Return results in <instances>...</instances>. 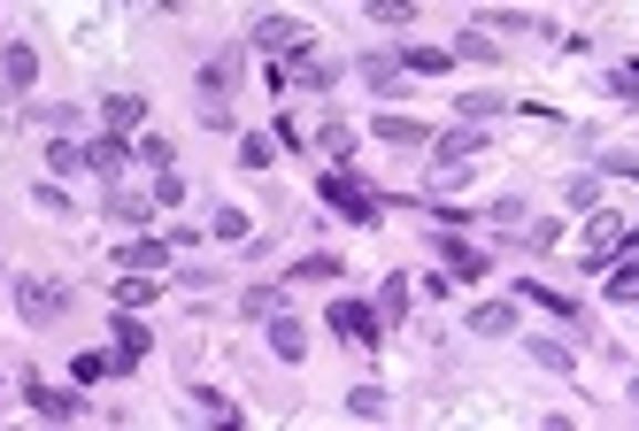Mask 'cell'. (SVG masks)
Returning a JSON list of instances; mask_svg holds the SVG:
<instances>
[{
  "instance_id": "cell-1",
  "label": "cell",
  "mask_w": 639,
  "mask_h": 431,
  "mask_svg": "<svg viewBox=\"0 0 639 431\" xmlns=\"http://www.w3.org/2000/svg\"><path fill=\"white\" fill-rule=\"evenodd\" d=\"M317 201H323V208H339L347 224H385V201H378L362 177H347V170H323V177H317Z\"/></svg>"
},
{
  "instance_id": "cell-2",
  "label": "cell",
  "mask_w": 639,
  "mask_h": 431,
  "mask_svg": "<svg viewBox=\"0 0 639 431\" xmlns=\"http://www.w3.org/2000/svg\"><path fill=\"white\" fill-rule=\"evenodd\" d=\"M278 85H339V54H323V47H301V54H286V62H270V93Z\"/></svg>"
},
{
  "instance_id": "cell-3",
  "label": "cell",
  "mask_w": 639,
  "mask_h": 431,
  "mask_svg": "<svg viewBox=\"0 0 639 431\" xmlns=\"http://www.w3.org/2000/svg\"><path fill=\"white\" fill-rule=\"evenodd\" d=\"M70 308V286L62 278H16V316L23 324H54Z\"/></svg>"
},
{
  "instance_id": "cell-4",
  "label": "cell",
  "mask_w": 639,
  "mask_h": 431,
  "mask_svg": "<svg viewBox=\"0 0 639 431\" xmlns=\"http://www.w3.org/2000/svg\"><path fill=\"white\" fill-rule=\"evenodd\" d=\"M247 47H262V54H301V47H309V23H301V16H255V23H247Z\"/></svg>"
},
{
  "instance_id": "cell-5",
  "label": "cell",
  "mask_w": 639,
  "mask_h": 431,
  "mask_svg": "<svg viewBox=\"0 0 639 431\" xmlns=\"http://www.w3.org/2000/svg\"><path fill=\"white\" fill-rule=\"evenodd\" d=\"M331 331H339L347 347H385V316L362 308V300H331Z\"/></svg>"
},
{
  "instance_id": "cell-6",
  "label": "cell",
  "mask_w": 639,
  "mask_h": 431,
  "mask_svg": "<svg viewBox=\"0 0 639 431\" xmlns=\"http://www.w3.org/2000/svg\"><path fill=\"white\" fill-rule=\"evenodd\" d=\"M239 78H247V47H224V54H208V70H200V101H224V93H239Z\"/></svg>"
},
{
  "instance_id": "cell-7",
  "label": "cell",
  "mask_w": 639,
  "mask_h": 431,
  "mask_svg": "<svg viewBox=\"0 0 639 431\" xmlns=\"http://www.w3.org/2000/svg\"><path fill=\"white\" fill-rule=\"evenodd\" d=\"M23 401H31L47 424H78V417H85V401H78V393H62V386H23Z\"/></svg>"
},
{
  "instance_id": "cell-8",
  "label": "cell",
  "mask_w": 639,
  "mask_h": 431,
  "mask_svg": "<svg viewBox=\"0 0 639 431\" xmlns=\"http://www.w3.org/2000/svg\"><path fill=\"white\" fill-rule=\"evenodd\" d=\"M124 162H132V146L116 140V132H101V140H85V170H93V177H124Z\"/></svg>"
},
{
  "instance_id": "cell-9",
  "label": "cell",
  "mask_w": 639,
  "mask_h": 431,
  "mask_svg": "<svg viewBox=\"0 0 639 431\" xmlns=\"http://www.w3.org/2000/svg\"><path fill=\"white\" fill-rule=\"evenodd\" d=\"M524 300H539V308H547V316H563V324H578V331H594V316H586V308H578V300H570V293H555V286H532V278H524Z\"/></svg>"
},
{
  "instance_id": "cell-10",
  "label": "cell",
  "mask_w": 639,
  "mask_h": 431,
  "mask_svg": "<svg viewBox=\"0 0 639 431\" xmlns=\"http://www.w3.org/2000/svg\"><path fill=\"white\" fill-rule=\"evenodd\" d=\"M370 132H378V140H385V146H432V140H440L432 124H416V116H393V109H385V116H378Z\"/></svg>"
},
{
  "instance_id": "cell-11",
  "label": "cell",
  "mask_w": 639,
  "mask_h": 431,
  "mask_svg": "<svg viewBox=\"0 0 639 431\" xmlns=\"http://www.w3.org/2000/svg\"><path fill=\"white\" fill-rule=\"evenodd\" d=\"M140 362H147V324L124 308L116 316V370H140Z\"/></svg>"
},
{
  "instance_id": "cell-12",
  "label": "cell",
  "mask_w": 639,
  "mask_h": 431,
  "mask_svg": "<svg viewBox=\"0 0 639 431\" xmlns=\"http://www.w3.org/2000/svg\"><path fill=\"white\" fill-rule=\"evenodd\" d=\"M432 247H440V263H447L455 278H485V255H478V247H463L455 232H432Z\"/></svg>"
},
{
  "instance_id": "cell-13",
  "label": "cell",
  "mask_w": 639,
  "mask_h": 431,
  "mask_svg": "<svg viewBox=\"0 0 639 431\" xmlns=\"http://www.w3.org/2000/svg\"><path fill=\"white\" fill-rule=\"evenodd\" d=\"M463 331H471V339H501V331H516V308H508V300H485V308L463 316Z\"/></svg>"
},
{
  "instance_id": "cell-14",
  "label": "cell",
  "mask_w": 639,
  "mask_h": 431,
  "mask_svg": "<svg viewBox=\"0 0 639 431\" xmlns=\"http://www.w3.org/2000/svg\"><path fill=\"white\" fill-rule=\"evenodd\" d=\"M270 355H278V362H301V355H309V331H301L286 308L270 316Z\"/></svg>"
},
{
  "instance_id": "cell-15",
  "label": "cell",
  "mask_w": 639,
  "mask_h": 431,
  "mask_svg": "<svg viewBox=\"0 0 639 431\" xmlns=\"http://www.w3.org/2000/svg\"><path fill=\"white\" fill-rule=\"evenodd\" d=\"M101 116H109V132H140V124H147V101H140V93H109Z\"/></svg>"
},
{
  "instance_id": "cell-16",
  "label": "cell",
  "mask_w": 639,
  "mask_h": 431,
  "mask_svg": "<svg viewBox=\"0 0 639 431\" xmlns=\"http://www.w3.org/2000/svg\"><path fill=\"white\" fill-rule=\"evenodd\" d=\"M147 216H155V208H147L140 193H124V185H109V224H124V232H147Z\"/></svg>"
},
{
  "instance_id": "cell-17",
  "label": "cell",
  "mask_w": 639,
  "mask_h": 431,
  "mask_svg": "<svg viewBox=\"0 0 639 431\" xmlns=\"http://www.w3.org/2000/svg\"><path fill=\"white\" fill-rule=\"evenodd\" d=\"M169 255H177L169 239H132V247H124L116 263H124V270H147V278H155V270H162V263H169Z\"/></svg>"
},
{
  "instance_id": "cell-18",
  "label": "cell",
  "mask_w": 639,
  "mask_h": 431,
  "mask_svg": "<svg viewBox=\"0 0 639 431\" xmlns=\"http://www.w3.org/2000/svg\"><path fill=\"white\" fill-rule=\"evenodd\" d=\"M0 78H8V85H16V93H23V85H31V78H39V54H31V47H23V39H16V47H8V54H0Z\"/></svg>"
},
{
  "instance_id": "cell-19",
  "label": "cell",
  "mask_w": 639,
  "mask_h": 431,
  "mask_svg": "<svg viewBox=\"0 0 639 431\" xmlns=\"http://www.w3.org/2000/svg\"><path fill=\"white\" fill-rule=\"evenodd\" d=\"M354 70H362V85H378V93H393V85H401V54H362Z\"/></svg>"
},
{
  "instance_id": "cell-20",
  "label": "cell",
  "mask_w": 639,
  "mask_h": 431,
  "mask_svg": "<svg viewBox=\"0 0 639 431\" xmlns=\"http://www.w3.org/2000/svg\"><path fill=\"white\" fill-rule=\"evenodd\" d=\"M524 347H532L539 370H578V347H570V339H524Z\"/></svg>"
},
{
  "instance_id": "cell-21",
  "label": "cell",
  "mask_w": 639,
  "mask_h": 431,
  "mask_svg": "<svg viewBox=\"0 0 639 431\" xmlns=\"http://www.w3.org/2000/svg\"><path fill=\"white\" fill-rule=\"evenodd\" d=\"M447 62H455L447 47H401V70H416V78H440Z\"/></svg>"
},
{
  "instance_id": "cell-22",
  "label": "cell",
  "mask_w": 639,
  "mask_h": 431,
  "mask_svg": "<svg viewBox=\"0 0 639 431\" xmlns=\"http://www.w3.org/2000/svg\"><path fill=\"white\" fill-rule=\"evenodd\" d=\"M609 300H617V308H639V255L609 270Z\"/></svg>"
},
{
  "instance_id": "cell-23",
  "label": "cell",
  "mask_w": 639,
  "mask_h": 431,
  "mask_svg": "<svg viewBox=\"0 0 639 431\" xmlns=\"http://www.w3.org/2000/svg\"><path fill=\"white\" fill-rule=\"evenodd\" d=\"M347 409H354L362 424H378V417H385L393 401H385V386H354V393H347Z\"/></svg>"
},
{
  "instance_id": "cell-24",
  "label": "cell",
  "mask_w": 639,
  "mask_h": 431,
  "mask_svg": "<svg viewBox=\"0 0 639 431\" xmlns=\"http://www.w3.org/2000/svg\"><path fill=\"white\" fill-rule=\"evenodd\" d=\"M47 170H54V177H78V170H85V146H78V140L47 146Z\"/></svg>"
},
{
  "instance_id": "cell-25",
  "label": "cell",
  "mask_w": 639,
  "mask_h": 431,
  "mask_svg": "<svg viewBox=\"0 0 639 431\" xmlns=\"http://www.w3.org/2000/svg\"><path fill=\"white\" fill-rule=\"evenodd\" d=\"M455 109H463V116H471V124H493V116H501V109H508V101H501V93H463V101H455Z\"/></svg>"
},
{
  "instance_id": "cell-26",
  "label": "cell",
  "mask_w": 639,
  "mask_h": 431,
  "mask_svg": "<svg viewBox=\"0 0 639 431\" xmlns=\"http://www.w3.org/2000/svg\"><path fill=\"white\" fill-rule=\"evenodd\" d=\"M378 316H385V324H401V316H409V286H401V278H385V286H378Z\"/></svg>"
},
{
  "instance_id": "cell-27",
  "label": "cell",
  "mask_w": 639,
  "mask_h": 431,
  "mask_svg": "<svg viewBox=\"0 0 639 431\" xmlns=\"http://www.w3.org/2000/svg\"><path fill=\"white\" fill-rule=\"evenodd\" d=\"M317 146L331 154V170H339V162L354 154V132H347V124H323V132H317Z\"/></svg>"
},
{
  "instance_id": "cell-28",
  "label": "cell",
  "mask_w": 639,
  "mask_h": 431,
  "mask_svg": "<svg viewBox=\"0 0 639 431\" xmlns=\"http://www.w3.org/2000/svg\"><path fill=\"white\" fill-rule=\"evenodd\" d=\"M216 239H255V216L247 208H216Z\"/></svg>"
},
{
  "instance_id": "cell-29",
  "label": "cell",
  "mask_w": 639,
  "mask_h": 431,
  "mask_svg": "<svg viewBox=\"0 0 639 431\" xmlns=\"http://www.w3.org/2000/svg\"><path fill=\"white\" fill-rule=\"evenodd\" d=\"M132 154H140V162H147V170H169V162H177V146L162 140V132H147V140L132 146Z\"/></svg>"
},
{
  "instance_id": "cell-30",
  "label": "cell",
  "mask_w": 639,
  "mask_h": 431,
  "mask_svg": "<svg viewBox=\"0 0 639 431\" xmlns=\"http://www.w3.org/2000/svg\"><path fill=\"white\" fill-rule=\"evenodd\" d=\"M455 54H471V62H501V47H493L485 31H455Z\"/></svg>"
},
{
  "instance_id": "cell-31",
  "label": "cell",
  "mask_w": 639,
  "mask_h": 431,
  "mask_svg": "<svg viewBox=\"0 0 639 431\" xmlns=\"http://www.w3.org/2000/svg\"><path fill=\"white\" fill-rule=\"evenodd\" d=\"M140 300H155V278H147V270H132V278L116 286V308H140Z\"/></svg>"
},
{
  "instance_id": "cell-32",
  "label": "cell",
  "mask_w": 639,
  "mask_h": 431,
  "mask_svg": "<svg viewBox=\"0 0 639 431\" xmlns=\"http://www.w3.org/2000/svg\"><path fill=\"white\" fill-rule=\"evenodd\" d=\"M463 177H471V162H447V154H432V185H440V193H455Z\"/></svg>"
},
{
  "instance_id": "cell-33",
  "label": "cell",
  "mask_w": 639,
  "mask_h": 431,
  "mask_svg": "<svg viewBox=\"0 0 639 431\" xmlns=\"http://www.w3.org/2000/svg\"><path fill=\"white\" fill-rule=\"evenodd\" d=\"M516 239H524V247H555V239H563V224H555V216H539V224H516Z\"/></svg>"
},
{
  "instance_id": "cell-34",
  "label": "cell",
  "mask_w": 639,
  "mask_h": 431,
  "mask_svg": "<svg viewBox=\"0 0 639 431\" xmlns=\"http://www.w3.org/2000/svg\"><path fill=\"white\" fill-rule=\"evenodd\" d=\"M239 162H247V170H270V132H247V140H239Z\"/></svg>"
},
{
  "instance_id": "cell-35",
  "label": "cell",
  "mask_w": 639,
  "mask_h": 431,
  "mask_svg": "<svg viewBox=\"0 0 639 431\" xmlns=\"http://www.w3.org/2000/svg\"><path fill=\"white\" fill-rule=\"evenodd\" d=\"M185 201V177L177 170H155V208H177Z\"/></svg>"
},
{
  "instance_id": "cell-36",
  "label": "cell",
  "mask_w": 639,
  "mask_h": 431,
  "mask_svg": "<svg viewBox=\"0 0 639 431\" xmlns=\"http://www.w3.org/2000/svg\"><path fill=\"white\" fill-rule=\"evenodd\" d=\"M370 23H416L409 0H370Z\"/></svg>"
},
{
  "instance_id": "cell-37",
  "label": "cell",
  "mask_w": 639,
  "mask_h": 431,
  "mask_svg": "<svg viewBox=\"0 0 639 431\" xmlns=\"http://www.w3.org/2000/svg\"><path fill=\"white\" fill-rule=\"evenodd\" d=\"M563 201H570V208H594V201H601V177H570Z\"/></svg>"
},
{
  "instance_id": "cell-38",
  "label": "cell",
  "mask_w": 639,
  "mask_h": 431,
  "mask_svg": "<svg viewBox=\"0 0 639 431\" xmlns=\"http://www.w3.org/2000/svg\"><path fill=\"white\" fill-rule=\"evenodd\" d=\"M31 201H39V208H47V216H70V193H62V185H54V177H47V185H31Z\"/></svg>"
},
{
  "instance_id": "cell-39",
  "label": "cell",
  "mask_w": 639,
  "mask_h": 431,
  "mask_svg": "<svg viewBox=\"0 0 639 431\" xmlns=\"http://www.w3.org/2000/svg\"><path fill=\"white\" fill-rule=\"evenodd\" d=\"M193 401H200V417H216V424H239V409H231V401H224V393H208V386H200V393H193Z\"/></svg>"
},
{
  "instance_id": "cell-40",
  "label": "cell",
  "mask_w": 639,
  "mask_h": 431,
  "mask_svg": "<svg viewBox=\"0 0 639 431\" xmlns=\"http://www.w3.org/2000/svg\"><path fill=\"white\" fill-rule=\"evenodd\" d=\"M278 308H286V293H278V286H255V293H247V316H278Z\"/></svg>"
},
{
  "instance_id": "cell-41",
  "label": "cell",
  "mask_w": 639,
  "mask_h": 431,
  "mask_svg": "<svg viewBox=\"0 0 639 431\" xmlns=\"http://www.w3.org/2000/svg\"><path fill=\"white\" fill-rule=\"evenodd\" d=\"M609 93H617V101H639V62H625V70H609Z\"/></svg>"
},
{
  "instance_id": "cell-42",
  "label": "cell",
  "mask_w": 639,
  "mask_h": 431,
  "mask_svg": "<svg viewBox=\"0 0 639 431\" xmlns=\"http://www.w3.org/2000/svg\"><path fill=\"white\" fill-rule=\"evenodd\" d=\"M116 370V355H78V386H93V378H109Z\"/></svg>"
},
{
  "instance_id": "cell-43",
  "label": "cell",
  "mask_w": 639,
  "mask_h": 431,
  "mask_svg": "<svg viewBox=\"0 0 639 431\" xmlns=\"http://www.w3.org/2000/svg\"><path fill=\"white\" fill-rule=\"evenodd\" d=\"M601 170L609 177H639V154H601Z\"/></svg>"
},
{
  "instance_id": "cell-44",
  "label": "cell",
  "mask_w": 639,
  "mask_h": 431,
  "mask_svg": "<svg viewBox=\"0 0 639 431\" xmlns=\"http://www.w3.org/2000/svg\"><path fill=\"white\" fill-rule=\"evenodd\" d=\"M625 239H632V247H639V224H632V232H625Z\"/></svg>"
},
{
  "instance_id": "cell-45",
  "label": "cell",
  "mask_w": 639,
  "mask_h": 431,
  "mask_svg": "<svg viewBox=\"0 0 639 431\" xmlns=\"http://www.w3.org/2000/svg\"><path fill=\"white\" fill-rule=\"evenodd\" d=\"M632 401H639V378H632Z\"/></svg>"
}]
</instances>
